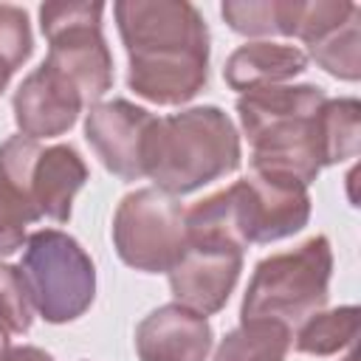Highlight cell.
Wrapping results in <instances>:
<instances>
[{
  "label": "cell",
  "instance_id": "obj_1",
  "mask_svg": "<svg viewBox=\"0 0 361 361\" xmlns=\"http://www.w3.org/2000/svg\"><path fill=\"white\" fill-rule=\"evenodd\" d=\"M118 31L130 54V87L158 104L192 99L206 82L209 31L192 3H116Z\"/></svg>",
  "mask_w": 361,
  "mask_h": 361
},
{
  "label": "cell",
  "instance_id": "obj_2",
  "mask_svg": "<svg viewBox=\"0 0 361 361\" xmlns=\"http://www.w3.org/2000/svg\"><path fill=\"white\" fill-rule=\"evenodd\" d=\"M324 93L319 87H254L237 102L248 141L254 144L251 169L276 172L305 186L327 164L322 138Z\"/></svg>",
  "mask_w": 361,
  "mask_h": 361
},
{
  "label": "cell",
  "instance_id": "obj_3",
  "mask_svg": "<svg viewBox=\"0 0 361 361\" xmlns=\"http://www.w3.org/2000/svg\"><path fill=\"white\" fill-rule=\"evenodd\" d=\"M237 164V133L217 107H195L155 118L144 138V175L169 195L195 192L234 172Z\"/></svg>",
  "mask_w": 361,
  "mask_h": 361
},
{
  "label": "cell",
  "instance_id": "obj_4",
  "mask_svg": "<svg viewBox=\"0 0 361 361\" xmlns=\"http://www.w3.org/2000/svg\"><path fill=\"white\" fill-rule=\"evenodd\" d=\"M330 265L333 259L324 237H313L296 251L262 259L243 299V322L274 319L290 327L316 316L327 302Z\"/></svg>",
  "mask_w": 361,
  "mask_h": 361
},
{
  "label": "cell",
  "instance_id": "obj_5",
  "mask_svg": "<svg viewBox=\"0 0 361 361\" xmlns=\"http://www.w3.org/2000/svg\"><path fill=\"white\" fill-rule=\"evenodd\" d=\"M20 271L28 285L31 305L54 324L82 316L93 302V262L73 237L56 228L28 237Z\"/></svg>",
  "mask_w": 361,
  "mask_h": 361
},
{
  "label": "cell",
  "instance_id": "obj_6",
  "mask_svg": "<svg viewBox=\"0 0 361 361\" xmlns=\"http://www.w3.org/2000/svg\"><path fill=\"white\" fill-rule=\"evenodd\" d=\"M102 3H45L42 34L51 42L48 65L56 68L82 96L99 99L113 82V62L102 39Z\"/></svg>",
  "mask_w": 361,
  "mask_h": 361
},
{
  "label": "cell",
  "instance_id": "obj_7",
  "mask_svg": "<svg viewBox=\"0 0 361 361\" xmlns=\"http://www.w3.org/2000/svg\"><path fill=\"white\" fill-rule=\"evenodd\" d=\"M113 240L127 265L138 271H172L186 251L183 209L164 192L138 189L121 200Z\"/></svg>",
  "mask_w": 361,
  "mask_h": 361
},
{
  "label": "cell",
  "instance_id": "obj_8",
  "mask_svg": "<svg viewBox=\"0 0 361 361\" xmlns=\"http://www.w3.org/2000/svg\"><path fill=\"white\" fill-rule=\"evenodd\" d=\"M231 228L243 245L271 243L307 223L310 200L305 183L288 175L251 169L245 180L223 189Z\"/></svg>",
  "mask_w": 361,
  "mask_h": 361
},
{
  "label": "cell",
  "instance_id": "obj_9",
  "mask_svg": "<svg viewBox=\"0 0 361 361\" xmlns=\"http://www.w3.org/2000/svg\"><path fill=\"white\" fill-rule=\"evenodd\" d=\"M243 265V248L223 243H186L183 257L169 271L178 302L200 316L214 313L228 299Z\"/></svg>",
  "mask_w": 361,
  "mask_h": 361
},
{
  "label": "cell",
  "instance_id": "obj_10",
  "mask_svg": "<svg viewBox=\"0 0 361 361\" xmlns=\"http://www.w3.org/2000/svg\"><path fill=\"white\" fill-rule=\"evenodd\" d=\"M152 121L147 110L127 102L99 104L87 113V141L110 172L135 180L144 175V138Z\"/></svg>",
  "mask_w": 361,
  "mask_h": 361
},
{
  "label": "cell",
  "instance_id": "obj_11",
  "mask_svg": "<svg viewBox=\"0 0 361 361\" xmlns=\"http://www.w3.org/2000/svg\"><path fill=\"white\" fill-rule=\"evenodd\" d=\"M39 152L28 135H14L0 147V254L17 251L25 226L42 217L31 197V166Z\"/></svg>",
  "mask_w": 361,
  "mask_h": 361
},
{
  "label": "cell",
  "instance_id": "obj_12",
  "mask_svg": "<svg viewBox=\"0 0 361 361\" xmlns=\"http://www.w3.org/2000/svg\"><path fill=\"white\" fill-rule=\"evenodd\" d=\"M79 90L48 62H42L17 90L14 96V113L23 135L39 138V135H59L65 133L82 107Z\"/></svg>",
  "mask_w": 361,
  "mask_h": 361
},
{
  "label": "cell",
  "instance_id": "obj_13",
  "mask_svg": "<svg viewBox=\"0 0 361 361\" xmlns=\"http://www.w3.org/2000/svg\"><path fill=\"white\" fill-rule=\"evenodd\" d=\"M135 347L141 361H203L212 347V327L200 313L166 305L141 322Z\"/></svg>",
  "mask_w": 361,
  "mask_h": 361
},
{
  "label": "cell",
  "instance_id": "obj_14",
  "mask_svg": "<svg viewBox=\"0 0 361 361\" xmlns=\"http://www.w3.org/2000/svg\"><path fill=\"white\" fill-rule=\"evenodd\" d=\"M87 169L73 147H51L42 149L31 166V197L42 217L56 223L68 220L71 200L76 189L85 183Z\"/></svg>",
  "mask_w": 361,
  "mask_h": 361
},
{
  "label": "cell",
  "instance_id": "obj_15",
  "mask_svg": "<svg viewBox=\"0 0 361 361\" xmlns=\"http://www.w3.org/2000/svg\"><path fill=\"white\" fill-rule=\"evenodd\" d=\"M305 54L293 45L251 42L231 54L226 65V82L234 90H254L285 82L305 71Z\"/></svg>",
  "mask_w": 361,
  "mask_h": 361
},
{
  "label": "cell",
  "instance_id": "obj_16",
  "mask_svg": "<svg viewBox=\"0 0 361 361\" xmlns=\"http://www.w3.org/2000/svg\"><path fill=\"white\" fill-rule=\"evenodd\" d=\"M290 347V327L274 319H245L228 333L214 361H282Z\"/></svg>",
  "mask_w": 361,
  "mask_h": 361
},
{
  "label": "cell",
  "instance_id": "obj_17",
  "mask_svg": "<svg viewBox=\"0 0 361 361\" xmlns=\"http://www.w3.org/2000/svg\"><path fill=\"white\" fill-rule=\"evenodd\" d=\"M355 327H358V310L355 307H341V310H333V313H319V316H310V322L299 330L296 347L302 353L327 355V353H336L344 344H353Z\"/></svg>",
  "mask_w": 361,
  "mask_h": 361
},
{
  "label": "cell",
  "instance_id": "obj_18",
  "mask_svg": "<svg viewBox=\"0 0 361 361\" xmlns=\"http://www.w3.org/2000/svg\"><path fill=\"white\" fill-rule=\"evenodd\" d=\"M223 17L226 23L251 37H265V34H288L293 25V3H223Z\"/></svg>",
  "mask_w": 361,
  "mask_h": 361
},
{
  "label": "cell",
  "instance_id": "obj_19",
  "mask_svg": "<svg viewBox=\"0 0 361 361\" xmlns=\"http://www.w3.org/2000/svg\"><path fill=\"white\" fill-rule=\"evenodd\" d=\"M310 54L333 76L355 79L358 76V8L350 14L347 23L327 31L322 39L310 42Z\"/></svg>",
  "mask_w": 361,
  "mask_h": 361
},
{
  "label": "cell",
  "instance_id": "obj_20",
  "mask_svg": "<svg viewBox=\"0 0 361 361\" xmlns=\"http://www.w3.org/2000/svg\"><path fill=\"white\" fill-rule=\"evenodd\" d=\"M31 54L28 17L17 6H0V90Z\"/></svg>",
  "mask_w": 361,
  "mask_h": 361
},
{
  "label": "cell",
  "instance_id": "obj_21",
  "mask_svg": "<svg viewBox=\"0 0 361 361\" xmlns=\"http://www.w3.org/2000/svg\"><path fill=\"white\" fill-rule=\"evenodd\" d=\"M31 293L20 268L0 265V327L11 333H25L31 327Z\"/></svg>",
  "mask_w": 361,
  "mask_h": 361
},
{
  "label": "cell",
  "instance_id": "obj_22",
  "mask_svg": "<svg viewBox=\"0 0 361 361\" xmlns=\"http://www.w3.org/2000/svg\"><path fill=\"white\" fill-rule=\"evenodd\" d=\"M0 361H54V358L37 347H8L0 355Z\"/></svg>",
  "mask_w": 361,
  "mask_h": 361
},
{
  "label": "cell",
  "instance_id": "obj_23",
  "mask_svg": "<svg viewBox=\"0 0 361 361\" xmlns=\"http://www.w3.org/2000/svg\"><path fill=\"white\" fill-rule=\"evenodd\" d=\"M6 350H8V333H6L3 327H0V355H3Z\"/></svg>",
  "mask_w": 361,
  "mask_h": 361
}]
</instances>
